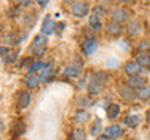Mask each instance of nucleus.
Listing matches in <instances>:
<instances>
[{
    "instance_id": "423d86ee",
    "label": "nucleus",
    "mask_w": 150,
    "mask_h": 140,
    "mask_svg": "<svg viewBox=\"0 0 150 140\" xmlns=\"http://www.w3.org/2000/svg\"><path fill=\"white\" fill-rule=\"evenodd\" d=\"M89 13V5L86 2H75L72 3V14L77 17H83Z\"/></svg>"
},
{
    "instance_id": "0eeeda50",
    "label": "nucleus",
    "mask_w": 150,
    "mask_h": 140,
    "mask_svg": "<svg viewBox=\"0 0 150 140\" xmlns=\"http://www.w3.org/2000/svg\"><path fill=\"white\" fill-rule=\"evenodd\" d=\"M128 86L131 89H141V87H144V86H147V79H145V76H142V75H133V76H130L128 78Z\"/></svg>"
},
{
    "instance_id": "2eb2a0df",
    "label": "nucleus",
    "mask_w": 150,
    "mask_h": 140,
    "mask_svg": "<svg viewBox=\"0 0 150 140\" xmlns=\"http://www.w3.org/2000/svg\"><path fill=\"white\" fill-rule=\"evenodd\" d=\"M127 31H128L130 36H138L139 33H141V22H139V20H131V22H128Z\"/></svg>"
},
{
    "instance_id": "bb28decb",
    "label": "nucleus",
    "mask_w": 150,
    "mask_h": 140,
    "mask_svg": "<svg viewBox=\"0 0 150 140\" xmlns=\"http://www.w3.org/2000/svg\"><path fill=\"white\" fill-rule=\"evenodd\" d=\"M70 137H72V140H86V132H84V129L77 128V129L72 131Z\"/></svg>"
},
{
    "instance_id": "7c9ffc66",
    "label": "nucleus",
    "mask_w": 150,
    "mask_h": 140,
    "mask_svg": "<svg viewBox=\"0 0 150 140\" xmlns=\"http://www.w3.org/2000/svg\"><path fill=\"white\" fill-rule=\"evenodd\" d=\"M33 62H35V61H33L31 58H27V59H23L22 61V64H21V69H30L31 67V65H33Z\"/></svg>"
},
{
    "instance_id": "6e6552de",
    "label": "nucleus",
    "mask_w": 150,
    "mask_h": 140,
    "mask_svg": "<svg viewBox=\"0 0 150 140\" xmlns=\"http://www.w3.org/2000/svg\"><path fill=\"white\" fill-rule=\"evenodd\" d=\"M30 103H31L30 92H27V90L19 92V95H17V107L19 109H27L30 106Z\"/></svg>"
},
{
    "instance_id": "473e14b6",
    "label": "nucleus",
    "mask_w": 150,
    "mask_h": 140,
    "mask_svg": "<svg viewBox=\"0 0 150 140\" xmlns=\"http://www.w3.org/2000/svg\"><path fill=\"white\" fill-rule=\"evenodd\" d=\"M16 56L17 55H13V56H6V58H3V61H5V62H6V64H9V62H14V61H16Z\"/></svg>"
},
{
    "instance_id": "c9c22d12",
    "label": "nucleus",
    "mask_w": 150,
    "mask_h": 140,
    "mask_svg": "<svg viewBox=\"0 0 150 140\" xmlns=\"http://www.w3.org/2000/svg\"><path fill=\"white\" fill-rule=\"evenodd\" d=\"M97 140H111L110 137H106V135H100V137H98Z\"/></svg>"
},
{
    "instance_id": "f3484780",
    "label": "nucleus",
    "mask_w": 150,
    "mask_h": 140,
    "mask_svg": "<svg viewBox=\"0 0 150 140\" xmlns=\"http://www.w3.org/2000/svg\"><path fill=\"white\" fill-rule=\"evenodd\" d=\"M41 83V76L39 75H28L27 79H25V84L28 89H36L38 86H39Z\"/></svg>"
},
{
    "instance_id": "58836bf2",
    "label": "nucleus",
    "mask_w": 150,
    "mask_h": 140,
    "mask_svg": "<svg viewBox=\"0 0 150 140\" xmlns=\"http://www.w3.org/2000/svg\"><path fill=\"white\" fill-rule=\"evenodd\" d=\"M0 128H3V123H2V120H0Z\"/></svg>"
},
{
    "instance_id": "c85d7f7f",
    "label": "nucleus",
    "mask_w": 150,
    "mask_h": 140,
    "mask_svg": "<svg viewBox=\"0 0 150 140\" xmlns=\"http://www.w3.org/2000/svg\"><path fill=\"white\" fill-rule=\"evenodd\" d=\"M94 16H97V17H103V16H106V9L103 5H97V6H94Z\"/></svg>"
},
{
    "instance_id": "4468645a",
    "label": "nucleus",
    "mask_w": 150,
    "mask_h": 140,
    "mask_svg": "<svg viewBox=\"0 0 150 140\" xmlns=\"http://www.w3.org/2000/svg\"><path fill=\"white\" fill-rule=\"evenodd\" d=\"M141 72V67L138 65L136 61H128V62L125 64V73H128L130 76H133V75H138Z\"/></svg>"
},
{
    "instance_id": "ea45409f",
    "label": "nucleus",
    "mask_w": 150,
    "mask_h": 140,
    "mask_svg": "<svg viewBox=\"0 0 150 140\" xmlns=\"http://www.w3.org/2000/svg\"><path fill=\"white\" fill-rule=\"evenodd\" d=\"M0 41H2V34H0Z\"/></svg>"
},
{
    "instance_id": "393cba45",
    "label": "nucleus",
    "mask_w": 150,
    "mask_h": 140,
    "mask_svg": "<svg viewBox=\"0 0 150 140\" xmlns=\"http://www.w3.org/2000/svg\"><path fill=\"white\" fill-rule=\"evenodd\" d=\"M136 95H138L139 100H149L150 98V86H144L136 90Z\"/></svg>"
},
{
    "instance_id": "5701e85b",
    "label": "nucleus",
    "mask_w": 150,
    "mask_h": 140,
    "mask_svg": "<svg viewBox=\"0 0 150 140\" xmlns=\"http://www.w3.org/2000/svg\"><path fill=\"white\" fill-rule=\"evenodd\" d=\"M25 131H27V126H25L23 121H17V123L13 126V135H16V137L25 134Z\"/></svg>"
},
{
    "instance_id": "f8f14e48",
    "label": "nucleus",
    "mask_w": 150,
    "mask_h": 140,
    "mask_svg": "<svg viewBox=\"0 0 150 140\" xmlns=\"http://www.w3.org/2000/svg\"><path fill=\"white\" fill-rule=\"evenodd\" d=\"M136 62H138L139 67L142 69H147L150 70V53H139L138 56H136Z\"/></svg>"
},
{
    "instance_id": "4c0bfd02",
    "label": "nucleus",
    "mask_w": 150,
    "mask_h": 140,
    "mask_svg": "<svg viewBox=\"0 0 150 140\" xmlns=\"http://www.w3.org/2000/svg\"><path fill=\"white\" fill-rule=\"evenodd\" d=\"M145 117H147V120H149V121H150V109H149V111H147V114H145Z\"/></svg>"
},
{
    "instance_id": "f03ea898",
    "label": "nucleus",
    "mask_w": 150,
    "mask_h": 140,
    "mask_svg": "<svg viewBox=\"0 0 150 140\" xmlns=\"http://www.w3.org/2000/svg\"><path fill=\"white\" fill-rule=\"evenodd\" d=\"M128 19H130V14L124 8H117L111 13V22H116V23H119V25L128 22Z\"/></svg>"
},
{
    "instance_id": "6ab92c4d",
    "label": "nucleus",
    "mask_w": 150,
    "mask_h": 140,
    "mask_svg": "<svg viewBox=\"0 0 150 140\" xmlns=\"http://www.w3.org/2000/svg\"><path fill=\"white\" fill-rule=\"evenodd\" d=\"M89 118H91V114H89L88 111H77L75 112V115H74V120L75 121H78V123H84V121H88Z\"/></svg>"
},
{
    "instance_id": "b1692460",
    "label": "nucleus",
    "mask_w": 150,
    "mask_h": 140,
    "mask_svg": "<svg viewBox=\"0 0 150 140\" xmlns=\"http://www.w3.org/2000/svg\"><path fill=\"white\" fill-rule=\"evenodd\" d=\"M124 121H125V126H128V128H136L141 123V117L139 115H130Z\"/></svg>"
},
{
    "instance_id": "9b49d317",
    "label": "nucleus",
    "mask_w": 150,
    "mask_h": 140,
    "mask_svg": "<svg viewBox=\"0 0 150 140\" xmlns=\"http://www.w3.org/2000/svg\"><path fill=\"white\" fill-rule=\"evenodd\" d=\"M120 134H122V128L119 125H111L105 129V135L110 139H117V137H120Z\"/></svg>"
},
{
    "instance_id": "2f4dec72",
    "label": "nucleus",
    "mask_w": 150,
    "mask_h": 140,
    "mask_svg": "<svg viewBox=\"0 0 150 140\" xmlns=\"http://www.w3.org/2000/svg\"><path fill=\"white\" fill-rule=\"evenodd\" d=\"M8 55H9V47H3V45H0V56L6 58Z\"/></svg>"
},
{
    "instance_id": "ddd939ff",
    "label": "nucleus",
    "mask_w": 150,
    "mask_h": 140,
    "mask_svg": "<svg viewBox=\"0 0 150 140\" xmlns=\"http://www.w3.org/2000/svg\"><path fill=\"white\" fill-rule=\"evenodd\" d=\"M53 75H55V69H53V65H52V64H49L44 70H42V73L39 75V76H41V81L49 83L50 79L53 78Z\"/></svg>"
},
{
    "instance_id": "aec40b11",
    "label": "nucleus",
    "mask_w": 150,
    "mask_h": 140,
    "mask_svg": "<svg viewBox=\"0 0 150 140\" xmlns=\"http://www.w3.org/2000/svg\"><path fill=\"white\" fill-rule=\"evenodd\" d=\"M120 114V106L119 104H110L108 106V109H106V115H108V118H117V115Z\"/></svg>"
},
{
    "instance_id": "cd10ccee",
    "label": "nucleus",
    "mask_w": 150,
    "mask_h": 140,
    "mask_svg": "<svg viewBox=\"0 0 150 140\" xmlns=\"http://www.w3.org/2000/svg\"><path fill=\"white\" fill-rule=\"evenodd\" d=\"M100 131H102V120L97 118L96 121H94V125L91 126V134L92 135H98V134H100Z\"/></svg>"
},
{
    "instance_id": "7ed1b4c3",
    "label": "nucleus",
    "mask_w": 150,
    "mask_h": 140,
    "mask_svg": "<svg viewBox=\"0 0 150 140\" xmlns=\"http://www.w3.org/2000/svg\"><path fill=\"white\" fill-rule=\"evenodd\" d=\"M98 48V41L96 39V37H88L86 41L81 44V50H83V53L84 55H94L97 51Z\"/></svg>"
},
{
    "instance_id": "a211bd4d",
    "label": "nucleus",
    "mask_w": 150,
    "mask_h": 140,
    "mask_svg": "<svg viewBox=\"0 0 150 140\" xmlns=\"http://www.w3.org/2000/svg\"><path fill=\"white\" fill-rule=\"evenodd\" d=\"M102 87H103V84L97 83V81H91L88 84V93L89 95H98L102 92Z\"/></svg>"
},
{
    "instance_id": "a878e982",
    "label": "nucleus",
    "mask_w": 150,
    "mask_h": 140,
    "mask_svg": "<svg viewBox=\"0 0 150 140\" xmlns=\"http://www.w3.org/2000/svg\"><path fill=\"white\" fill-rule=\"evenodd\" d=\"M89 27L92 28V30H96V31H98V30H102V20H100V17H97V16H92L89 17Z\"/></svg>"
},
{
    "instance_id": "1a4fd4ad",
    "label": "nucleus",
    "mask_w": 150,
    "mask_h": 140,
    "mask_svg": "<svg viewBox=\"0 0 150 140\" xmlns=\"http://www.w3.org/2000/svg\"><path fill=\"white\" fill-rule=\"evenodd\" d=\"M64 75L67 78H72V79L78 78L80 75H81V65H80V64H70V65H67V67L64 69Z\"/></svg>"
},
{
    "instance_id": "e433bc0d",
    "label": "nucleus",
    "mask_w": 150,
    "mask_h": 140,
    "mask_svg": "<svg viewBox=\"0 0 150 140\" xmlns=\"http://www.w3.org/2000/svg\"><path fill=\"white\" fill-rule=\"evenodd\" d=\"M19 5H25V6H27V5H31V2H28V0H27V2H19Z\"/></svg>"
},
{
    "instance_id": "72a5a7b5",
    "label": "nucleus",
    "mask_w": 150,
    "mask_h": 140,
    "mask_svg": "<svg viewBox=\"0 0 150 140\" xmlns=\"http://www.w3.org/2000/svg\"><path fill=\"white\" fill-rule=\"evenodd\" d=\"M38 5H39V6H47V5H49V2H45V0H41V2H38Z\"/></svg>"
},
{
    "instance_id": "f257e3e1",
    "label": "nucleus",
    "mask_w": 150,
    "mask_h": 140,
    "mask_svg": "<svg viewBox=\"0 0 150 140\" xmlns=\"http://www.w3.org/2000/svg\"><path fill=\"white\" fill-rule=\"evenodd\" d=\"M45 48H47V36L44 34H38L33 41V45H31V51L35 53L36 56H41L45 53Z\"/></svg>"
},
{
    "instance_id": "f704fd0d",
    "label": "nucleus",
    "mask_w": 150,
    "mask_h": 140,
    "mask_svg": "<svg viewBox=\"0 0 150 140\" xmlns=\"http://www.w3.org/2000/svg\"><path fill=\"white\" fill-rule=\"evenodd\" d=\"M56 30H64V23H56Z\"/></svg>"
},
{
    "instance_id": "20e7f679",
    "label": "nucleus",
    "mask_w": 150,
    "mask_h": 140,
    "mask_svg": "<svg viewBox=\"0 0 150 140\" xmlns=\"http://www.w3.org/2000/svg\"><path fill=\"white\" fill-rule=\"evenodd\" d=\"M117 92H119V95L124 98L125 101H133V100H136V98H138L136 92L128 86V84H127V86H125V84H120V86L117 87Z\"/></svg>"
},
{
    "instance_id": "c756f323",
    "label": "nucleus",
    "mask_w": 150,
    "mask_h": 140,
    "mask_svg": "<svg viewBox=\"0 0 150 140\" xmlns=\"http://www.w3.org/2000/svg\"><path fill=\"white\" fill-rule=\"evenodd\" d=\"M150 50V42L149 41H141V44L138 45V51L139 53H147Z\"/></svg>"
},
{
    "instance_id": "4be33fe9",
    "label": "nucleus",
    "mask_w": 150,
    "mask_h": 140,
    "mask_svg": "<svg viewBox=\"0 0 150 140\" xmlns=\"http://www.w3.org/2000/svg\"><path fill=\"white\" fill-rule=\"evenodd\" d=\"M108 79H110V75H108L106 72H96L92 75V81H97V83H100V84H105Z\"/></svg>"
},
{
    "instance_id": "412c9836",
    "label": "nucleus",
    "mask_w": 150,
    "mask_h": 140,
    "mask_svg": "<svg viewBox=\"0 0 150 140\" xmlns=\"http://www.w3.org/2000/svg\"><path fill=\"white\" fill-rule=\"evenodd\" d=\"M5 42L9 45H17V44H21V36H19L17 33H8V34L5 36Z\"/></svg>"
},
{
    "instance_id": "9d476101",
    "label": "nucleus",
    "mask_w": 150,
    "mask_h": 140,
    "mask_svg": "<svg viewBox=\"0 0 150 140\" xmlns=\"http://www.w3.org/2000/svg\"><path fill=\"white\" fill-rule=\"evenodd\" d=\"M105 28H106V33H108L110 36H112V37L120 36L122 31H124V30H122V27L119 25V23H116V22H108Z\"/></svg>"
},
{
    "instance_id": "39448f33",
    "label": "nucleus",
    "mask_w": 150,
    "mask_h": 140,
    "mask_svg": "<svg viewBox=\"0 0 150 140\" xmlns=\"http://www.w3.org/2000/svg\"><path fill=\"white\" fill-rule=\"evenodd\" d=\"M55 31H56V22L50 16H47L41 25V34L49 36V34H53Z\"/></svg>"
},
{
    "instance_id": "dca6fc26",
    "label": "nucleus",
    "mask_w": 150,
    "mask_h": 140,
    "mask_svg": "<svg viewBox=\"0 0 150 140\" xmlns=\"http://www.w3.org/2000/svg\"><path fill=\"white\" fill-rule=\"evenodd\" d=\"M47 67V64H44L42 61H35L33 65L28 69V75H38V73H42V70Z\"/></svg>"
}]
</instances>
